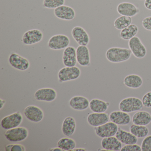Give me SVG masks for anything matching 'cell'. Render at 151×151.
<instances>
[{
    "instance_id": "obj_15",
    "label": "cell",
    "mask_w": 151,
    "mask_h": 151,
    "mask_svg": "<svg viewBox=\"0 0 151 151\" xmlns=\"http://www.w3.org/2000/svg\"><path fill=\"white\" fill-rule=\"evenodd\" d=\"M117 13L122 16L132 17L140 12L139 9L132 3L122 2L118 4L116 8Z\"/></svg>"
},
{
    "instance_id": "obj_24",
    "label": "cell",
    "mask_w": 151,
    "mask_h": 151,
    "mask_svg": "<svg viewBox=\"0 0 151 151\" xmlns=\"http://www.w3.org/2000/svg\"><path fill=\"white\" fill-rule=\"evenodd\" d=\"M76 127V120L71 116L65 118L62 126V131L63 135L70 137L73 135Z\"/></svg>"
},
{
    "instance_id": "obj_27",
    "label": "cell",
    "mask_w": 151,
    "mask_h": 151,
    "mask_svg": "<svg viewBox=\"0 0 151 151\" xmlns=\"http://www.w3.org/2000/svg\"><path fill=\"white\" fill-rule=\"evenodd\" d=\"M139 31L137 26L134 24H131L128 27L121 31L120 37L124 40H129L135 37Z\"/></svg>"
},
{
    "instance_id": "obj_20",
    "label": "cell",
    "mask_w": 151,
    "mask_h": 151,
    "mask_svg": "<svg viewBox=\"0 0 151 151\" xmlns=\"http://www.w3.org/2000/svg\"><path fill=\"white\" fill-rule=\"evenodd\" d=\"M102 148L107 151H121L122 143L116 137H111L103 138L101 141Z\"/></svg>"
},
{
    "instance_id": "obj_18",
    "label": "cell",
    "mask_w": 151,
    "mask_h": 151,
    "mask_svg": "<svg viewBox=\"0 0 151 151\" xmlns=\"http://www.w3.org/2000/svg\"><path fill=\"white\" fill-rule=\"evenodd\" d=\"M76 57L78 63L80 66L86 67L91 63L90 51L86 46H80L76 48Z\"/></svg>"
},
{
    "instance_id": "obj_6",
    "label": "cell",
    "mask_w": 151,
    "mask_h": 151,
    "mask_svg": "<svg viewBox=\"0 0 151 151\" xmlns=\"http://www.w3.org/2000/svg\"><path fill=\"white\" fill-rule=\"evenodd\" d=\"M23 120L22 115L19 112H16L5 116L1 122V127L8 130L18 127Z\"/></svg>"
},
{
    "instance_id": "obj_32",
    "label": "cell",
    "mask_w": 151,
    "mask_h": 151,
    "mask_svg": "<svg viewBox=\"0 0 151 151\" xmlns=\"http://www.w3.org/2000/svg\"><path fill=\"white\" fill-rule=\"evenodd\" d=\"M142 151H151V135L145 137L141 145Z\"/></svg>"
},
{
    "instance_id": "obj_8",
    "label": "cell",
    "mask_w": 151,
    "mask_h": 151,
    "mask_svg": "<svg viewBox=\"0 0 151 151\" xmlns=\"http://www.w3.org/2000/svg\"><path fill=\"white\" fill-rule=\"evenodd\" d=\"M118 127L117 124L113 122H108L106 123L95 127V132L98 137L101 138L114 137L116 135Z\"/></svg>"
},
{
    "instance_id": "obj_22",
    "label": "cell",
    "mask_w": 151,
    "mask_h": 151,
    "mask_svg": "<svg viewBox=\"0 0 151 151\" xmlns=\"http://www.w3.org/2000/svg\"><path fill=\"white\" fill-rule=\"evenodd\" d=\"M115 137L122 144L126 145L137 144L138 141L137 137L131 132H128L120 128H118Z\"/></svg>"
},
{
    "instance_id": "obj_12",
    "label": "cell",
    "mask_w": 151,
    "mask_h": 151,
    "mask_svg": "<svg viewBox=\"0 0 151 151\" xmlns=\"http://www.w3.org/2000/svg\"><path fill=\"white\" fill-rule=\"evenodd\" d=\"M71 35L79 45L87 46L90 43V38L87 32L80 26H76L71 31Z\"/></svg>"
},
{
    "instance_id": "obj_38",
    "label": "cell",
    "mask_w": 151,
    "mask_h": 151,
    "mask_svg": "<svg viewBox=\"0 0 151 151\" xmlns=\"http://www.w3.org/2000/svg\"><path fill=\"white\" fill-rule=\"evenodd\" d=\"M6 101L5 100H3L2 99H1V101H0V109H1L2 108L4 107Z\"/></svg>"
},
{
    "instance_id": "obj_16",
    "label": "cell",
    "mask_w": 151,
    "mask_h": 151,
    "mask_svg": "<svg viewBox=\"0 0 151 151\" xmlns=\"http://www.w3.org/2000/svg\"><path fill=\"white\" fill-rule=\"evenodd\" d=\"M109 119V115L107 113L93 112L88 116L87 121L90 125L96 127L106 123Z\"/></svg>"
},
{
    "instance_id": "obj_21",
    "label": "cell",
    "mask_w": 151,
    "mask_h": 151,
    "mask_svg": "<svg viewBox=\"0 0 151 151\" xmlns=\"http://www.w3.org/2000/svg\"><path fill=\"white\" fill-rule=\"evenodd\" d=\"M89 100L87 98L81 96L72 97L69 101V105L71 108L78 111L86 110L89 107Z\"/></svg>"
},
{
    "instance_id": "obj_35",
    "label": "cell",
    "mask_w": 151,
    "mask_h": 151,
    "mask_svg": "<svg viewBox=\"0 0 151 151\" xmlns=\"http://www.w3.org/2000/svg\"><path fill=\"white\" fill-rule=\"evenodd\" d=\"M143 106L147 108L151 107V91L144 95L142 99Z\"/></svg>"
},
{
    "instance_id": "obj_4",
    "label": "cell",
    "mask_w": 151,
    "mask_h": 151,
    "mask_svg": "<svg viewBox=\"0 0 151 151\" xmlns=\"http://www.w3.org/2000/svg\"><path fill=\"white\" fill-rule=\"evenodd\" d=\"M29 136V131L25 127H17L7 130L5 133L6 138L11 142H18L25 140Z\"/></svg>"
},
{
    "instance_id": "obj_1",
    "label": "cell",
    "mask_w": 151,
    "mask_h": 151,
    "mask_svg": "<svg viewBox=\"0 0 151 151\" xmlns=\"http://www.w3.org/2000/svg\"><path fill=\"white\" fill-rule=\"evenodd\" d=\"M132 52L128 48L112 47L107 50L106 58L113 63H119L128 60L131 57Z\"/></svg>"
},
{
    "instance_id": "obj_11",
    "label": "cell",
    "mask_w": 151,
    "mask_h": 151,
    "mask_svg": "<svg viewBox=\"0 0 151 151\" xmlns=\"http://www.w3.org/2000/svg\"><path fill=\"white\" fill-rule=\"evenodd\" d=\"M24 114L26 118L33 122H39L44 118L43 110L37 106L30 105L24 109Z\"/></svg>"
},
{
    "instance_id": "obj_23",
    "label": "cell",
    "mask_w": 151,
    "mask_h": 151,
    "mask_svg": "<svg viewBox=\"0 0 151 151\" xmlns=\"http://www.w3.org/2000/svg\"><path fill=\"white\" fill-rule=\"evenodd\" d=\"M132 122L137 125L146 126L151 123V114L147 111H138L132 116Z\"/></svg>"
},
{
    "instance_id": "obj_40",
    "label": "cell",
    "mask_w": 151,
    "mask_h": 151,
    "mask_svg": "<svg viewBox=\"0 0 151 151\" xmlns=\"http://www.w3.org/2000/svg\"><path fill=\"white\" fill-rule=\"evenodd\" d=\"M86 151V150L85 148H74V149H73V150H72L71 151Z\"/></svg>"
},
{
    "instance_id": "obj_36",
    "label": "cell",
    "mask_w": 151,
    "mask_h": 151,
    "mask_svg": "<svg viewBox=\"0 0 151 151\" xmlns=\"http://www.w3.org/2000/svg\"><path fill=\"white\" fill-rule=\"evenodd\" d=\"M142 25L145 29L151 31V16L144 18L142 21Z\"/></svg>"
},
{
    "instance_id": "obj_13",
    "label": "cell",
    "mask_w": 151,
    "mask_h": 151,
    "mask_svg": "<svg viewBox=\"0 0 151 151\" xmlns=\"http://www.w3.org/2000/svg\"><path fill=\"white\" fill-rule=\"evenodd\" d=\"M57 97V92L51 88H44L39 89L34 93V98L36 100L51 102Z\"/></svg>"
},
{
    "instance_id": "obj_9",
    "label": "cell",
    "mask_w": 151,
    "mask_h": 151,
    "mask_svg": "<svg viewBox=\"0 0 151 151\" xmlns=\"http://www.w3.org/2000/svg\"><path fill=\"white\" fill-rule=\"evenodd\" d=\"M9 62L13 68L21 71L27 70L30 65L28 59L16 53L10 54L9 57Z\"/></svg>"
},
{
    "instance_id": "obj_28",
    "label": "cell",
    "mask_w": 151,
    "mask_h": 151,
    "mask_svg": "<svg viewBox=\"0 0 151 151\" xmlns=\"http://www.w3.org/2000/svg\"><path fill=\"white\" fill-rule=\"evenodd\" d=\"M57 147L62 149L63 151H72L76 148V141L71 138L63 137L61 138L57 142Z\"/></svg>"
},
{
    "instance_id": "obj_7",
    "label": "cell",
    "mask_w": 151,
    "mask_h": 151,
    "mask_svg": "<svg viewBox=\"0 0 151 151\" xmlns=\"http://www.w3.org/2000/svg\"><path fill=\"white\" fill-rule=\"evenodd\" d=\"M129 47L132 54L138 59H142L147 54V49L140 39L135 36L129 40Z\"/></svg>"
},
{
    "instance_id": "obj_5",
    "label": "cell",
    "mask_w": 151,
    "mask_h": 151,
    "mask_svg": "<svg viewBox=\"0 0 151 151\" xmlns=\"http://www.w3.org/2000/svg\"><path fill=\"white\" fill-rule=\"evenodd\" d=\"M70 44L69 38L63 34L54 35L49 39L47 46L50 49L60 50L65 49Z\"/></svg>"
},
{
    "instance_id": "obj_33",
    "label": "cell",
    "mask_w": 151,
    "mask_h": 151,
    "mask_svg": "<svg viewBox=\"0 0 151 151\" xmlns=\"http://www.w3.org/2000/svg\"><path fill=\"white\" fill-rule=\"evenodd\" d=\"M6 151H25V147L20 144H9L5 147Z\"/></svg>"
},
{
    "instance_id": "obj_10",
    "label": "cell",
    "mask_w": 151,
    "mask_h": 151,
    "mask_svg": "<svg viewBox=\"0 0 151 151\" xmlns=\"http://www.w3.org/2000/svg\"><path fill=\"white\" fill-rule=\"evenodd\" d=\"M43 32L38 29H33L26 32L23 35L22 42L26 45H32L39 43L43 40Z\"/></svg>"
},
{
    "instance_id": "obj_25",
    "label": "cell",
    "mask_w": 151,
    "mask_h": 151,
    "mask_svg": "<svg viewBox=\"0 0 151 151\" xmlns=\"http://www.w3.org/2000/svg\"><path fill=\"white\" fill-rule=\"evenodd\" d=\"M123 83L124 85L129 88L138 89L143 84V80L139 75L131 74L124 78Z\"/></svg>"
},
{
    "instance_id": "obj_29",
    "label": "cell",
    "mask_w": 151,
    "mask_h": 151,
    "mask_svg": "<svg viewBox=\"0 0 151 151\" xmlns=\"http://www.w3.org/2000/svg\"><path fill=\"white\" fill-rule=\"evenodd\" d=\"M130 131L137 138H144L147 136L149 133V129L144 125L133 124L130 127Z\"/></svg>"
},
{
    "instance_id": "obj_3",
    "label": "cell",
    "mask_w": 151,
    "mask_h": 151,
    "mask_svg": "<svg viewBox=\"0 0 151 151\" xmlns=\"http://www.w3.org/2000/svg\"><path fill=\"white\" fill-rule=\"evenodd\" d=\"M81 73L80 69L76 66L64 67L59 70L58 79L61 83L76 80L80 77Z\"/></svg>"
},
{
    "instance_id": "obj_39",
    "label": "cell",
    "mask_w": 151,
    "mask_h": 151,
    "mask_svg": "<svg viewBox=\"0 0 151 151\" xmlns=\"http://www.w3.org/2000/svg\"><path fill=\"white\" fill-rule=\"evenodd\" d=\"M50 151H63L62 149H61V148H60V147H55V148H52V149H50Z\"/></svg>"
},
{
    "instance_id": "obj_34",
    "label": "cell",
    "mask_w": 151,
    "mask_h": 151,
    "mask_svg": "<svg viewBox=\"0 0 151 151\" xmlns=\"http://www.w3.org/2000/svg\"><path fill=\"white\" fill-rule=\"evenodd\" d=\"M121 151H141V147L137 144L126 145L122 147Z\"/></svg>"
},
{
    "instance_id": "obj_19",
    "label": "cell",
    "mask_w": 151,
    "mask_h": 151,
    "mask_svg": "<svg viewBox=\"0 0 151 151\" xmlns=\"http://www.w3.org/2000/svg\"><path fill=\"white\" fill-rule=\"evenodd\" d=\"M109 117L111 122L119 125H127L131 120L128 113L122 111H113L109 115Z\"/></svg>"
},
{
    "instance_id": "obj_17",
    "label": "cell",
    "mask_w": 151,
    "mask_h": 151,
    "mask_svg": "<svg viewBox=\"0 0 151 151\" xmlns=\"http://www.w3.org/2000/svg\"><path fill=\"white\" fill-rule=\"evenodd\" d=\"M63 62L65 67H72L76 64V49L72 46H68L64 49L63 55Z\"/></svg>"
},
{
    "instance_id": "obj_14",
    "label": "cell",
    "mask_w": 151,
    "mask_h": 151,
    "mask_svg": "<svg viewBox=\"0 0 151 151\" xmlns=\"http://www.w3.org/2000/svg\"><path fill=\"white\" fill-rule=\"evenodd\" d=\"M54 14L57 18L68 21L75 19L76 15V12L72 7L65 5L55 9Z\"/></svg>"
},
{
    "instance_id": "obj_2",
    "label": "cell",
    "mask_w": 151,
    "mask_h": 151,
    "mask_svg": "<svg viewBox=\"0 0 151 151\" xmlns=\"http://www.w3.org/2000/svg\"><path fill=\"white\" fill-rule=\"evenodd\" d=\"M142 101L135 97L125 98L121 101L119 104V108L121 111L129 113L141 110L143 108Z\"/></svg>"
},
{
    "instance_id": "obj_31",
    "label": "cell",
    "mask_w": 151,
    "mask_h": 151,
    "mask_svg": "<svg viewBox=\"0 0 151 151\" xmlns=\"http://www.w3.org/2000/svg\"><path fill=\"white\" fill-rule=\"evenodd\" d=\"M64 3L65 0H44L43 6L45 8L55 9L64 5Z\"/></svg>"
},
{
    "instance_id": "obj_26",
    "label": "cell",
    "mask_w": 151,
    "mask_h": 151,
    "mask_svg": "<svg viewBox=\"0 0 151 151\" xmlns=\"http://www.w3.org/2000/svg\"><path fill=\"white\" fill-rule=\"evenodd\" d=\"M109 103L99 99H93L90 101L89 107L94 113H105L108 108Z\"/></svg>"
},
{
    "instance_id": "obj_30",
    "label": "cell",
    "mask_w": 151,
    "mask_h": 151,
    "mask_svg": "<svg viewBox=\"0 0 151 151\" xmlns=\"http://www.w3.org/2000/svg\"><path fill=\"white\" fill-rule=\"evenodd\" d=\"M132 19L131 17L121 16L115 20L114 25L115 29L118 30H122L131 24Z\"/></svg>"
},
{
    "instance_id": "obj_37",
    "label": "cell",
    "mask_w": 151,
    "mask_h": 151,
    "mask_svg": "<svg viewBox=\"0 0 151 151\" xmlns=\"http://www.w3.org/2000/svg\"><path fill=\"white\" fill-rule=\"evenodd\" d=\"M144 6L147 9L151 10V0H145Z\"/></svg>"
}]
</instances>
